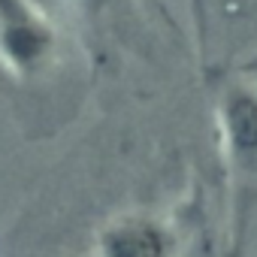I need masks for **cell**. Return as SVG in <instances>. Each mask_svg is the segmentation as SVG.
<instances>
[{"mask_svg": "<svg viewBox=\"0 0 257 257\" xmlns=\"http://www.w3.org/2000/svg\"><path fill=\"white\" fill-rule=\"evenodd\" d=\"M94 251L97 257H179V239L155 215H121L97 233Z\"/></svg>", "mask_w": 257, "mask_h": 257, "instance_id": "3957f363", "label": "cell"}, {"mask_svg": "<svg viewBox=\"0 0 257 257\" xmlns=\"http://www.w3.org/2000/svg\"><path fill=\"white\" fill-rule=\"evenodd\" d=\"M64 58V34L34 0H0V70L31 85Z\"/></svg>", "mask_w": 257, "mask_h": 257, "instance_id": "6da1fadb", "label": "cell"}, {"mask_svg": "<svg viewBox=\"0 0 257 257\" xmlns=\"http://www.w3.org/2000/svg\"><path fill=\"white\" fill-rule=\"evenodd\" d=\"M67 4L85 19V22H100V16H109L112 10H115V4L118 0H67Z\"/></svg>", "mask_w": 257, "mask_h": 257, "instance_id": "277c9868", "label": "cell"}, {"mask_svg": "<svg viewBox=\"0 0 257 257\" xmlns=\"http://www.w3.org/2000/svg\"><path fill=\"white\" fill-rule=\"evenodd\" d=\"M215 118L221 155L233 182V194L239 203H245V218L248 197L257 194V85L245 79H224L215 97Z\"/></svg>", "mask_w": 257, "mask_h": 257, "instance_id": "7a4b0ae2", "label": "cell"}]
</instances>
